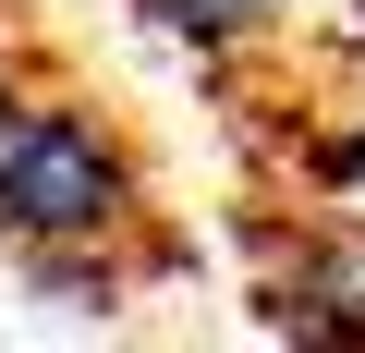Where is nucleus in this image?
I'll use <instances>...</instances> for the list:
<instances>
[{
  "label": "nucleus",
  "instance_id": "3",
  "mask_svg": "<svg viewBox=\"0 0 365 353\" xmlns=\"http://www.w3.org/2000/svg\"><path fill=\"white\" fill-rule=\"evenodd\" d=\"M122 13L182 61H256V49H280L304 25V0H122Z\"/></svg>",
  "mask_w": 365,
  "mask_h": 353
},
{
  "label": "nucleus",
  "instance_id": "5",
  "mask_svg": "<svg viewBox=\"0 0 365 353\" xmlns=\"http://www.w3.org/2000/svg\"><path fill=\"white\" fill-rule=\"evenodd\" d=\"M0 13H13V0H0Z\"/></svg>",
  "mask_w": 365,
  "mask_h": 353
},
{
  "label": "nucleus",
  "instance_id": "4",
  "mask_svg": "<svg viewBox=\"0 0 365 353\" xmlns=\"http://www.w3.org/2000/svg\"><path fill=\"white\" fill-rule=\"evenodd\" d=\"M37 73H49V61H37V49H25V37H13V13H0V122H13V98H25V86H37Z\"/></svg>",
  "mask_w": 365,
  "mask_h": 353
},
{
  "label": "nucleus",
  "instance_id": "1",
  "mask_svg": "<svg viewBox=\"0 0 365 353\" xmlns=\"http://www.w3.org/2000/svg\"><path fill=\"white\" fill-rule=\"evenodd\" d=\"M158 232V183H146V146L134 122L73 86L37 73L0 122V244L13 256H86V244H146Z\"/></svg>",
  "mask_w": 365,
  "mask_h": 353
},
{
  "label": "nucleus",
  "instance_id": "2",
  "mask_svg": "<svg viewBox=\"0 0 365 353\" xmlns=\"http://www.w3.org/2000/svg\"><path fill=\"white\" fill-rule=\"evenodd\" d=\"M256 329L268 341H365V232L268 220L256 232Z\"/></svg>",
  "mask_w": 365,
  "mask_h": 353
}]
</instances>
